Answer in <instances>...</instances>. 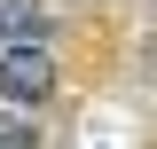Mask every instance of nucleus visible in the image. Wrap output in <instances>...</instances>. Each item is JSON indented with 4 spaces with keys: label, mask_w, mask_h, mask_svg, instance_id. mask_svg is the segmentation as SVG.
<instances>
[{
    "label": "nucleus",
    "mask_w": 157,
    "mask_h": 149,
    "mask_svg": "<svg viewBox=\"0 0 157 149\" xmlns=\"http://www.w3.org/2000/svg\"><path fill=\"white\" fill-rule=\"evenodd\" d=\"M47 86H55V55H47V39L24 16L16 32L0 39V102H39Z\"/></svg>",
    "instance_id": "1"
},
{
    "label": "nucleus",
    "mask_w": 157,
    "mask_h": 149,
    "mask_svg": "<svg viewBox=\"0 0 157 149\" xmlns=\"http://www.w3.org/2000/svg\"><path fill=\"white\" fill-rule=\"evenodd\" d=\"M24 133L32 126H0V149H24Z\"/></svg>",
    "instance_id": "2"
}]
</instances>
